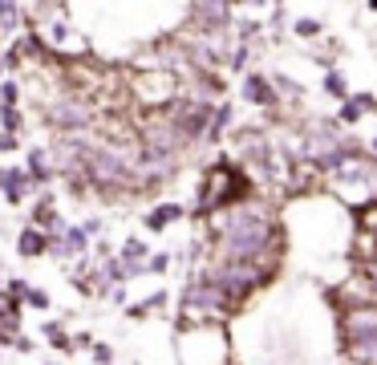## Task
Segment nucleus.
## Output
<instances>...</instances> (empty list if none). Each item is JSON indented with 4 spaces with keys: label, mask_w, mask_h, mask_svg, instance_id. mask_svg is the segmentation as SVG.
I'll list each match as a JSON object with an SVG mask.
<instances>
[{
    "label": "nucleus",
    "mask_w": 377,
    "mask_h": 365,
    "mask_svg": "<svg viewBox=\"0 0 377 365\" xmlns=\"http://www.w3.org/2000/svg\"><path fill=\"white\" fill-rule=\"evenodd\" d=\"M365 337H377V304L341 309L337 313V341L353 345V341H365Z\"/></svg>",
    "instance_id": "obj_4"
},
{
    "label": "nucleus",
    "mask_w": 377,
    "mask_h": 365,
    "mask_svg": "<svg viewBox=\"0 0 377 365\" xmlns=\"http://www.w3.org/2000/svg\"><path fill=\"white\" fill-rule=\"evenodd\" d=\"M240 94H244V101H252L256 110L280 114V94H276V85H272V73H260V69L244 73V82H240Z\"/></svg>",
    "instance_id": "obj_7"
},
{
    "label": "nucleus",
    "mask_w": 377,
    "mask_h": 365,
    "mask_svg": "<svg viewBox=\"0 0 377 365\" xmlns=\"http://www.w3.org/2000/svg\"><path fill=\"white\" fill-rule=\"evenodd\" d=\"M369 154H373V159H377V134H373V138H369Z\"/></svg>",
    "instance_id": "obj_30"
},
{
    "label": "nucleus",
    "mask_w": 377,
    "mask_h": 365,
    "mask_svg": "<svg viewBox=\"0 0 377 365\" xmlns=\"http://www.w3.org/2000/svg\"><path fill=\"white\" fill-rule=\"evenodd\" d=\"M231 122H235V106H231V101H219V106H215V118H211V130H207V142H211V147L231 130Z\"/></svg>",
    "instance_id": "obj_10"
},
{
    "label": "nucleus",
    "mask_w": 377,
    "mask_h": 365,
    "mask_svg": "<svg viewBox=\"0 0 377 365\" xmlns=\"http://www.w3.org/2000/svg\"><path fill=\"white\" fill-rule=\"evenodd\" d=\"M195 276L219 284V288L231 297V304H235V309H244L260 288L272 284L276 272H272V268H264V264H240V260H215V256H207V260H203V272H195Z\"/></svg>",
    "instance_id": "obj_2"
},
{
    "label": "nucleus",
    "mask_w": 377,
    "mask_h": 365,
    "mask_svg": "<svg viewBox=\"0 0 377 365\" xmlns=\"http://www.w3.org/2000/svg\"><path fill=\"white\" fill-rule=\"evenodd\" d=\"M13 349H20V353H29V349H33V341H29V337H17V341H13Z\"/></svg>",
    "instance_id": "obj_29"
},
{
    "label": "nucleus",
    "mask_w": 377,
    "mask_h": 365,
    "mask_svg": "<svg viewBox=\"0 0 377 365\" xmlns=\"http://www.w3.org/2000/svg\"><path fill=\"white\" fill-rule=\"evenodd\" d=\"M369 13H377V0H373V4H369Z\"/></svg>",
    "instance_id": "obj_31"
},
{
    "label": "nucleus",
    "mask_w": 377,
    "mask_h": 365,
    "mask_svg": "<svg viewBox=\"0 0 377 365\" xmlns=\"http://www.w3.org/2000/svg\"><path fill=\"white\" fill-rule=\"evenodd\" d=\"M94 361L110 365V361H114V349H110V345H94Z\"/></svg>",
    "instance_id": "obj_25"
},
{
    "label": "nucleus",
    "mask_w": 377,
    "mask_h": 365,
    "mask_svg": "<svg viewBox=\"0 0 377 365\" xmlns=\"http://www.w3.org/2000/svg\"><path fill=\"white\" fill-rule=\"evenodd\" d=\"M17 17H20L17 4H4V0H0V29H13V25H17Z\"/></svg>",
    "instance_id": "obj_20"
},
{
    "label": "nucleus",
    "mask_w": 377,
    "mask_h": 365,
    "mask_svg": "<svg viewBox=\"0 0 377 365\" xmlns=\"http://www.w3.org/2000/svg\"><path fill=\"white\" fill-rule=\"evenodd\" d=\"M17 94H20L17 82H4V85H0V101H4V110H8V106L17 101Z\"/></svg>",
    "instance_id": "obj_23"
},
{
    "label": "nucleus",
    "mask_w": 377,
    "mask_h": 365,
    "mask_svg": "<svg viewBox=\"0 0 377 365\" xmlns=\"http://www.w3.org/2000/svg\"><path fill=\"white\" fill-rule=\"evenodd\" d=\"M187 211H183L179 203H159V207H150V216H147V228L150 232H166L175 219H183Z\"/></svg>",
    "instance_id": "obj_9"
},
{
    "label": "nucleus",
    "mask_w": 377,
    "mask_h": 365,
    "mask_svg": "<svg viewBox=\"0 0 377 365\" xmlns=\"http://www.w3.org/2000/svg\"><path fill=\"white\" fill-rule=\"evenodd\" d=\"M0 179H4V171H0Z\"/></svg>",
    "instance_id": "obj_32"
},
{
    "label": "nucleus",
    "mask_w": 377,
    "mask_h": 365,
    "mask_svg": "<svg viewBox=\"0 0 377 365\" xmlns=\"http://www.w3.org/2000/svg\"><path fill=\"white\" fill-rule=\"evenodd\" d=\"M49 122L57 130H82V126L94 122V106L82 101V98H73V94H66V98H57L49 106Z\"/></svg>",
    "instance_id": "obj_6"
},
{
    "label": "nucleus",
    "mask_w": 377,
    "mask_h": 365,
    "mask_svg": "<svg viewBox=\"0 0 377 365\" xmlns=\"http://www.w3.org/2000/svg\"><path fill=\"white\" fill-rule=\"evenodd\" d=\"M82 228H85V235H98L101 232V219H85Z\"/></svg>",
    "instance_id": "obj_27"
},
{
    "label": "nucleus",
    "mask_w": 377,
    "mask_h": 365,
    "mask_svg": "<svg viewBox=\"0 0 377 365\" xmlns=\"http://www.w3.org/2000/svg\"><path fill=\"white\" fill-rule=\"evenodd\" d=\"M272 85H276V94L284 101H304V85H296L288 73H272Z\"/></svg>",
    "instance_id": "obj_14"
},
{
    "label": "nucleus",
    "mask_w": 377,
    "mask_h": 365,
    "mask_svg": "<svg viewBox=\"0 0 377 365\" xmlns=\"http://www.w3.org/2000/svg\"><path fill=\"white\" fill-rule=\"evenodd\" d=\"M29 175H33V182H45L53 175L49 163H45V150H33V154H29Z\"/></svg>",
    "instance_id": "obj_18"
},
{
    "label": "nucleus",
    "mask_w": 377,
    "mask_h": 365,
    "mask_svg": "<svg viewBox=\"0 0 377 365\" xmlns=\"http://www.w3.org/2000/svg\"><path fill=\"white\" fill-rule=\"evenodd\" d=\"M357 228H361L365 240H373V244H377V199L365 203V207H357Z\"/></svg>",
    "instance_id": "obj_13"
},
{
    "label": "nucleus",
    "mask_w": 377,
    "mask_h": 365,
    "mask_svg": "<svg viewBox=\"0 0 377 365\" xmlns=\"http://www.w3.org/2000/svg\"><path fill=\"white\" fill-rule=\"evenodd\" d=\"M321 89H325V94H328L333 101H349V98H353V89H349V82H345V73H341V69L325 73V78H321Z\"/></svg>",
    "instance_id": "obj_11"
},
{
    "label": "nucleus",
    "mask_w": 377,
    "mask_h": 365,
    "mask_svg": "<svg viewBox=\"0 0 377 365\" xmlns=\"http://www.w3.org/2000/svg\"><path fill=\"white\" fill-rule=\"evenodd\" d=\"M166 268H171V256H166V252H159V256L147 260V272H166Z\"/></svg>",
    "instance_id": "obj_22"
},
{
    "label": "nucleus",
    "mask_w": 377,
    "mask_h": 365,
    "mask_svg": "<svg viewBox=\"0 0 377 365\" xmlns=\"http://www.w3.org/2000/svg\"><path fill=\"white\" fill-rule=\"evenodd\" d=\"M0 191L8 195V203H20L25 195H29V191H33V175L13 166V171H4V179H0Z\"/></svg>",
    "instance_id": "obj_8"
},
{
    "label": "nucleus",
    "mask_w": 377,
    "mask_h": 365,
    "mask_svg": "<svg viewBox=\"0 0 377 365\" xmlns=\"http://www.w3.org/2000/svg\"><path fill=\"white\" fill-rule=\"evenodd\" d=\"M292 33L304 37V41H312V37L325 33V20H321V17H296L292 20Z\"/></svg>",
    "instance_id": "obj_15"
},
{
    "label": "nucleus",
    "mask_w": 377,
    "mask_h": 365,
    "mask_svg": "<svg viewBox=\"0 0 377 365\" xmlns=\"http://www.w3.org/2000/svg\"><path fill=\"white\" fill-rule=\"evenodd\" d=\"M0 122H4V130H8V134H13V130H20V114H17V106L0 110Z\"/></svg>",
    "instance_id": "obj_21"
},
{
    "label": "nucleus",
    "mask_w": 377,
    "mask_h": 365,
    "mask_svg": "<svg viewBox=\"0 0 377 365\" xmlns=\"http://www.w3.org/2000/svg\"><path fill=\"white\" fill-rule=\"evenodd\" d=\"M25 300H29L33 309H49V297H45L41 288H29V292H25Z\"/></svg>",
    "instance_id": "obj_24"
},
{
    "label": "nucleus",
    "mask_w": 377,
    "mask_h": 365,
    "mask_svg": "<svg viewBox=\"0 0 377 365\" xmlns=\"http://www.w3.org/2000/svg\"><path fill=\"white\" fill-rule=\"evenodd\" d=\"M247 61H252V45H240V41H235V49L228 53V66H223V69H231V73H244Z\"/></svg>",
    "instance_id": "obj_16"
},
{
    "label": "nucleus",
    "mask_w": 377,
    "mask_h": 365,
    "mask_svg": "<svg viewBox=\"0 0 377 365\" xmlns=\"http://www.w3.org/2000/svg\"><path fill=\"white\" fill-rule=\"evenodd\" d=\"M166 304V292H154V297H147V300H138V304H130V309H126V316H134V321H138V316H147L150 309H163Z\"/></svg>",
    "instance_id": "obj_17"
},
{
    "label": "nucleus",
    "mask_w": 377,
    "mask_h": 365,
    "mask_svg": "<svg viewBox=\"0 0 377 365\" xmlns=\"http://www.w3.org/2000/svg\"><path fill=\"white\" fill-rule=\"evenodd\" d=\"M207 232H211V252L207 256H215V260L264 264L272 272H280V260L288 252V235H284L280 211L264 191L228 207V211H219V216H211Z\"/></svg>",
    "instance_id": "obj_1"
},
{
    "label": "nucleus",
    "mask_w": 377,
    "mask_h": 365,
    "mask_svg": "<svg viewBox=\"0 0 377 365\" xmlns=\"http://www.w3.org/2000/svg\"><path fill=\"white\" fill-rule=\"evenodd\" d=\"M85 244H89V235H85V228H69V232H66V248H69V256H82V252H85Z\"/></svg>",
    "instance_id": "obj_19"
},
{
    "label": "nucleus",
    "mask_w": 377,
    "mask_h": 365,
    "mask_svg": "<svg viewBox=\"0 0 377 365\" xmlns=\"http://www.w3.org/2000/svg\"><path fill=\"white\" fill-rule=\"evenodd\" d=\"M187 17H191V29H199V33H228L235 25V8L223 0H207V4H191Z\"/></svg>",
    "instance_id": "obj_5"
},
{
    "label": "nucleus",
    "mask_w": 377,
    "mask_h": 365,
    "mask_svg": "<svg viewBox=\"0 0 377 365\" xmlns=\"http://www.w3.org/2000/svg\"><path fill=\"white\" fill-rule=\"evenodd\" d=\"M361 272L369 276V284H373V292H377V260H361Z\"/></svg>",
    "instance_id": "obj_26"
},
{
    "label": "nucleus",
    "mask_w": 377,
    "mask_h": 365,
    "mask_svg": "<svg viewBox=\"0 0 377 365\" xmlns=\"http://www.w3.org/2000/svg\"><path fill=\"white\" fill-rule=\"evenodd\" d=\"M0 150H17V138L13 134H0Z\"/></svg>",
    "instance_id": "obj_28"
},
{
    "label": "nucleus",
    "mask_w": 377,
    "mask_h": 365,
    "mask_svg": "<svg viewBox=\"0 0 377 365\" xmlns=\"http://www.w3.org/2000/svg\"><path fill=\"white\" fill-rule=\"evenodd\" d=\"M17 252H20V256H41V252H49V235L37 232V228H29V232H20Z\"/></svg>",
    "instance_id": "obj_12"
},
{
    "label": "nucleus",
    "mask_w": 377,
    "mask_h": 365,
    "mask_svg": "<svg viewBox=\"0 0 377 365\" xmlns=\"http://www.w3.org/2000/svg\"><path fill=\"white\" fill-rule=\"evenodd\" d=\"M134 98L142 101V106H150L154 114H163V110H171L175 101L183 98V89H179V73L175 69H147V73H138L134 78Z\"/></svg>",
    "instance_id": "obj_3"
}]
</instances>
